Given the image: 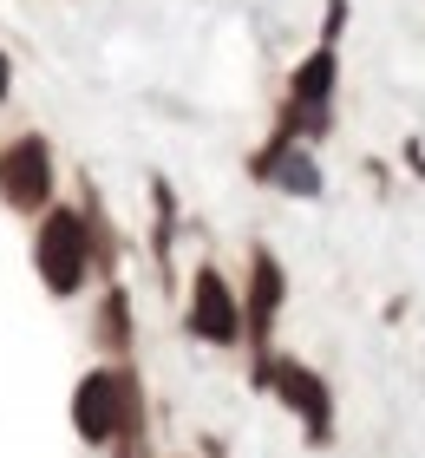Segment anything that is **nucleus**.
Returning a JSON list of instances; mask_svg holds the SVG:
<instances>
[{
	"label": "nucleus",
	"mask_w": 425,
	"mask_h": 458,
	"mask_svg": "<svg viewBox=\"0 0 425 458\" xmlns=\"http://www.w3.org/2000/svg\"><path fill=\"white\" fill-rule=\"evenodd\" d=\"M85 262H92V236H85L79 210H53L39 229V276H47L53 295H72L85 282Z\"/></svg>",
	"instance_id": "1"
},
{
	"label": "nucleus",
	"mask_w": 425,
	"mask_h": 458,
	"mask_svg": "<svg viewBox=\"0 0 425 458\" xmlns=\"http://www.w3.org/2000/svg\"><path fill=\"white\" fill-rule=\"evenodd\" d=\"M47 191H53L47 144H39V138H13L7 151H0V197H7L13 210H39Z\"/></svg>",
	"instance_id": "2"
},
{
	"label": "nucleus",
	"mask_w": 425,
	"mask_h": 458,
	"mask_svg": "<svg viewBox=\"0 0 425 458\" xmlns=\"http://www.w3.org/2000/svg\"><path fill=\"white\" fill-rule=\"evenodd\" d=\"M124 412H132L124 373H92V380L79 386V400H72V420H79L85 439H112V432L124 426Z\"/></svg>",
	"instance_id": "3"
},
{
	"label": "nucleus",
	"mask_w": 425,
	"mask_h": 458,
	"mask_svg": "<svg viewBox=\"0 0 425 458\" xmlns=\"http://www.w3.org/2000/svg\"><path fill=\"white\" fill-rule=\"evenodd\" d=\"M190 327H197L203 341H236V327H242V315H236V301H229V288H223L217 268H197V295H190Z\"/></svg>",
	"instance_id": "4"
},
{
	"label": "nucleus",
	"mask_w": 425,
	"mask_h": 458,
	"mask_svg": "<svg viewBox=\"0 0 425 458\" xmlns=\"http://www.w3.org/2000/svg\"><path fill=\"white\" fill-rule=\"evenodd\" d=\"M275 393H282V400H288V406L308 420V432H314V439H327V393H321V380H314L308 367L282 360V367H275Z\"/></svg>",
	"instance_id": "5"
},
{
	"label": "nucleus",
	"mask_w": 425,
	"mask_h": 458,
	"mask_svg": "<svg viewBox=\"0 0 425 458\" xmlns=\"http://www.w3.org/2000/svg\"><path fill=\"white\" fill-rule=\"evenodd\" d=\"M334 86V53H314L302 72H294V112H321V98Z\"/></svg>",
	"instance_id": "6"
},
{
	"label": "nucleus",
	"mask_w": 425,
	"mask_h": 458,
	"mask_svg": "<svg viewBox=\"0 0 425 458\" xmlns=\"http://www.w3.org/2000/svg\"><path fill=\"white\" fill-rule=\"evenodd\" d=\"M275 301H282V268H275L268 256H255V301H249V327H255V335H268Z\"/></svg>",
	"instance_id": "7"
},
{
	"label": "nucleus",
	"mask_w": 425,
	"mask_h": 458,
	"mask_svg": "<svg viewBox=\"0 0 425 458\" xmlns=\"http://www.w3.org/2000/svg\"><path fill=\"white\" fill-rule=\"evenodd\" d=\"M105 341H124V295L105 301Z\"/></svg>",
	"instance_id": "8"
},
{
	"label": "nucleus",
	"mask_w": 425,
	"mask_h": 458,
	"mask_svg": "<svg viewBox=\"0 0 425 458\" xmlns=\"http://www.w3.org/2000/svg\"><path fill=\"white\" fill-rule=\"evenodd\" d=\"M0 98H7V53H0Z\"/></svg>",
	"instance_id": "9"
}]
</instances>
